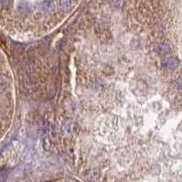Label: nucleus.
I'll list each match as a JSON object with an SVG mask.
<instances>
[{"label":"nucleus","mask_w":182,"mask_h":182,"mask_svg":"<svg viewBox=\"0 0 182 182\" xmlns=\"http://www.w3.org/2000/svg\"><path fill=\"white\" fill-rule=\"evenodd\" d=\"M157 50L161 52V53H165L168 50V46L167 44H158L157 46Z\"/></svg>","instance_id":"3"},{"label":"nucleus","mask_w":182,"mask_h":182,"mask_svg":"<svg viewBox=\"0 0 182 182\" xmlns=\"http://www.w3.org/2000/svg\"><path fill=\"white\" fill-rule=\"evenodd\" d=\"M72 6V0H61V7L63 10H69Z\"/></svg>","instance_id":"1"},{"label":"nucleus","mask_w":182,"mask_h":182,"mask_svg":"<svg viewBox=\"0 0 182 182\" xmlns=\"http://www.w3.org/2000/svg\"><path fill=\"white\" fill-rule=\"evenodd\" d=\"M177 65H178V61L174 59H169L166 61V67L168 69H174L177 67Z\"/></svg>","instance_id":"2"},{"label":"nucleus","mask_w":182,"mask_h":182,"mask_svg":"<svg viewBox=\"0 0 182 182\" xmlns=\"http://www.w3.org/2000/svg\"><path fill=\"white\" fill-rule=\"evenodd\" d=\"M2 1V4H9L12 0H1Z\"/></svg>","instance_id":"5"},{"label":"nucleus","mask_w":182,"mask_h":182,"mask_svg":"<svg viewBox=\"0 0 182 182\" xmlns=\"http://www.w3.org/2000/svg\"><path fill=\"white\" fill-rule=\"evenodd\" d=\"M52 7H53V3L52 2L48 1V2H45L43 4V10L44 11H50L52 9Z\"/></svg>","instance_id":"4"}]
</instances>
